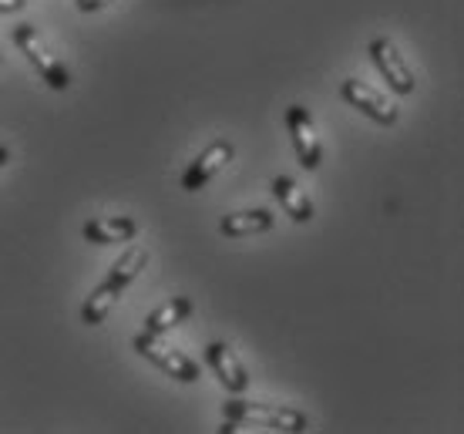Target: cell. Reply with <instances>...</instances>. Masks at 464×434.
Segmentation results:
<instances>
[{
    "label": "cell",
    "mask_w": 464,
    "mask_h": 434,
    "mask_svg": "<svg viewBox=\"0 0 464 434\" xmlns=\"http://www.w3.org/2000/svg\"><path fill=\"white\" fill-rule=\"evenodd\" d=\"M226 421L249 424V428H273V431H306V414L263 400H226Z\"/></svg>",
    "instance_id": "obj_1"
},
{
    "label": "cell",
    "mask_w": 464,
    "mask_h": 434,
    "mask_svg": "<svg viewBox=\"0 0 464 434\" xmlns=\"http://www.w3.org/2000/svg\"><path fill=\"white\" fill-rule=\"evenodd\" d=\"M14 44L24 51V58L31 61V68L37 71V78H44L47 88H54V92H64L71 84V74L68 68L58 61V54L44 44V37L37 31L34 24H17L14 27Z\"/></svg>",
    "instance_id": "obj_2"
},
{
    "label": "cell",
    "mask_w": 464,
    "mask_h": 434,
    "mask_svg": "<svg viewBox=\"0 0 464 434\" xmlns=\"http://www.w3.org/2000/svg\"><path fill=\"white\" fill-rule=\"evenodd\" d=\"M131 347H135L145 361H151L159 371H165L169 377H175V381H182V384H196V381H198L196 361H192V357H186L182 351L169 347L165 341H159V333L141 330V333H135V337H131Z\"/></svg>",
    "instance_id": "obj_3"
},
{
    "label": "cell",
    "mask_w": 464,
    "mask_h": 434,
    "mask_svg": "<svg viewBox=\"0 0 464 434\" xmlns=\"http://www.w3.org/2000/svg\"><path fill=\"white\" fill-rule=\"evenodd\" d=\"M340 94H343V101H347V105H353L360 115H367L371 121L383 125V129L397 125V115H401L397 101L394 98H387V94H381L377 88H371L367 82H360V78H347V82L340 84Z\"/></svg>",
    "instance_id": "obj_4"
},
{
    "label": "cell",
    "mask_w": 464,
    "mask_h": 434,
    "mask_svg": "<svg viewBox=\"0 0 464 434\" xmlns=\"http://www.w3.org/2000/svg\"><path fill=\"white\" fill-rule=\"evenodd\" d=\"M371 61L373 68L381 71V78L391 84V92L394 94H411L414 92V71L407 64V58L397 51V44L391 37H373L371 41Z\"/></svg>",
    "instance_id": "obj_5"
},
{
    "label": "cell",
    "mask_w": 464,
    "mask_h": 434,
    "mask_svg": "<svg viewBox=\"0 0 464 434\" xmlns=\"http://www.w3.org/2000/svg\"><path fill=\"white\" fill-rule=\"evenodd\" d=\"M286 131H290V141L296 149V159H300L303 169L316 172L320 162H324V145H320V135L314 129V118L303 105L286 108Z\"/></svg>",
    "instance_id": "obj_6"
},
{
    "label": "cell",
    "mask_w": 464,
    "mask_h": 434,
    "mask_svg": "<svg viewBox=\"0 0 464 434\" xmlns=\"http://www.w3.org/2000/svg\"><path fill=\"white\" fill-rule=\"evenodd\" d=\"M232 141L219 139V141H212L206 152L198 155V159H192V165L186 169V176H182V188L186 192H198V188H206L212 182V178L219 176L222 169L232 162Z\"/></svg>",
    "instance_id": "obj_7"
},
{
    "label": "cell",
    "mask_w": 464,
    "mask_h": 434,
    "mask_svg": "<svg viewBox=\"0 0 464 434\" xmlns=\"http://www.w3.org/2000/svg\"><path fill=\"white\" fill-rule=\"evenodd\" d=\"M206 364L212 367L216 381H219L229 394H243V391L249 388V374H246L243 361L236 357V351H232L229 343L212 341L209 347H206Z\"/></svg>",
    "instance_id": "obj_8"
},
{
    "label": "cell",
    "mask_w": 464,
    "mask_h": 434,
    "mask_svg": "<svg viewBox=\"0 0 464 434\" xmlns=\"http://www.w3.org/2000/svg\"><path fill=\"white\" fill-rule=\"evenodd\" d=\"M84 239L94 246H111V243H128L139 236V223L128 216H98L92 223H84Z\"/></svg>",
    "instance_id": "obj_9"
},
{
    "label": "cell",
    "mask_w": 464,
    "mask_h": 434,
    "mask_svg": "<svg viewBox=\"0 0 464 434\" xmlns=\"http://www.w3.org/2000/svg\"><path fill=\"white\" fill-rule=\"evenodd\" d=\"M273 229V212L269 209H243V212H226L219 223V233L229 239H243V236L269 233Z\"/></svg>",
    "instance_id": "obj_10"
},
{
    "label": "cell",
    "mask_w": 464,
    "mask_h": 434,
    "mask_svg": "<svg viewBox=\"0 0 464 434\" xmlns=\"http://www.w3.org/2000/svg\"><path fill=\"white\" fill-rule=\"evenodd\" d=\"M273 196L279 199V206L290 212L293 223H310L314 219V202L303 192L290 176H276L273 178Z\"/></svg>",
    "instance_id": "obj_11"
},
{
    "label": "cell",
    "mask_w": 464,
    "mask_h": 434,
    "mask_svg": "<svg viewBox=\"0 0 464 434\" xmlns=\"http://www.w3.org/2000/svg\"><path fill=\"white\" fill-rule=\"evenodd\" d=\"M192 310H196V306H192L188 296H172L169 304H162L159 310H151L149 320H145V330H149V333H165V330L179 327L182 320L192 317Z\"/></svg>",
    "instance_id": "obj_12"
},
{
    "label": "cell",
    "mask_w": 464,
    "mask_h": 434,
    "mask_svg": "<svg viewBox=\"0 0 464 434\" xmlns=\"http://www.w3.org/2000/svg\"><path fill=\"white\" fill-rule=\"evenodd\" d=\"M145 263H149V249L131 246L128 253H121V256H118V263L111 266V273H108L105 283H108V286H115L118 294H121V290H125V286H131V280L145 270Z\"/></svg>",
    "instance_id": "obj_13"
},
{
    "label": "cell",
    "mask_w": 464,
    "mask_h": 434,
    "mask_svg": "<svg viewBox=\"0 0 464 434\" xmlns=\"http://www.w3.org/2000/svg\"><path fill=\"white\" fill-rule=\"evenodd\" d=\"M118 290L115 286H108V283H102L98 290H94L88 300H84V306H82V320L88 323V327H98V323H105L108 317H111V310H115V304H118Z\"/></svg>",
    "instance_id": "obj_14"
},
{
    "label": "cell",
    "mask_w": 464,
    "mask_h": 434,
    "mask_svg": "<svg viewBox=\"0 0 464 434\" xmlns=\"http://www.w3.org/2000/svg\"><path fill=\"white\" fill-rule=\"evenodd\" d=\"M108 4H115V0H74V7H78L82 14L102 11V7H108Z\"/></svg>",
    "instance_id": "obj_15"
},
{
    "label": "cell",
    "mask_w": 464,
    "mask_h": 434,
    "mask_svg": "<svg viewBox=\"0 0 464 434\" xmlns=\"http://www.w3.org/2000/svg\"><path fill=\"white\" fill-rule=\"evenodd\" d=\"M27 0H0V14H14V11H21Z\"/></svg>",
    "instance_id": "obj_16"
},
{
    "label": "cell",
    "mask_w": 464,
    "mask_h": 434,
    "mask_svg": "<svg viewBox=\"0 0 464 434\" xmlns=\"http://www.w3.org/2000/svg\"><path fill=\"white\" fill-rule=\"evenodd\" d=\"M11 162V149H7V145H4V141H0V169H4V165Z\"/></svg>",
    "instance_id": "obj_17"
},
{
    "label": "cell",
    "mask_w": 464,
    "mask_h": 434,
    "mask_svg": "<svg viewBox=\"0 0 464 434\" xmlns=\"http://www.w3.org/2000/svg\"><path fill=\"white\" fill-rule=\"evenodd\" d=\"M0 61H4V58H0Z\"/></svg>",
    "instance_id": "obj_18"
}]
</instances>
